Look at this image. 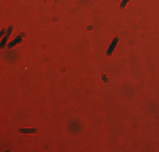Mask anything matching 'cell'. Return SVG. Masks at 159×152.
<instances>
[{"label": "cell", "instance_id": "6da1fadb", "mask_svg": "<svg viewBox=\"0 0 159 152\" xmlns=\"http://www.w3.org/2000/svg\"><path fill=\"white\" fill-rule=\"evenodd\" d=\"M117 42H119V39H113V42L110 44V47H108V54H112V52H113V49H115V46H117Z\"/></svg>", "mask_w": 159, "mask_h": 152}]
</instances>
